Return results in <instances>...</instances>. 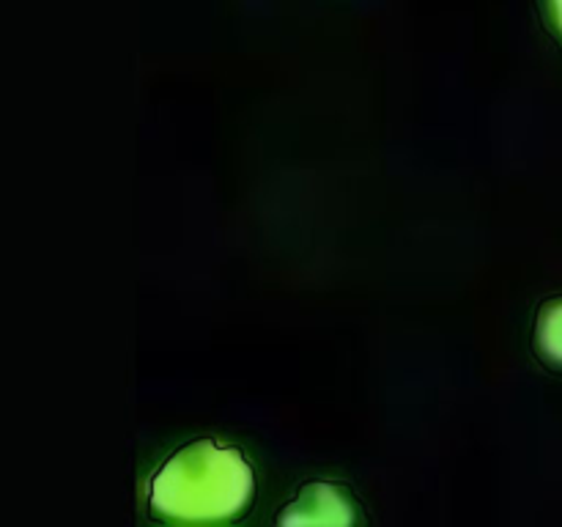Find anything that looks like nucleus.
Returning <instances> with one entry per match:
<instances>
[{"label": "nucleus", "mask_w": 562, "mask_h": 527, "mask_svg": "<svg viewBox=\"0 0 562 527\" xmlns=\"http://www.w3.org/2000/svg\"><path fill=\"white\" fill-rule=\"evenodd\" d=\"M549 5V20H552V25L558 27V33L562 36V0H547Z\"/></svg>", "instance_id": "20e7f679"}, {"label": "nucleus", "mask_w": 562, "mask_h": 527, "mask_svg": "<svg viewBox=\"0 0 562 527\" xmlns=\"http://www.w3.org/2000/svg\"><path fill=\"white\" fill-rule=\"evenodd\" d=\"M536 346L543 360L562 366V300L543 305L541 316H538Z\"/></svg>", "instance_id": "7ed1b4c3"}, {"label": "nucleus", "mask_w": 562, "mask_h": 527, "mask_svg": "<svg viewBox=\"0 0 562 527\" xmlns=\"http://www.w3.org/2000/svg\"><path fill=\"white\" fill-rule=\"evenodd\" d=\"M355 516V500L338 486L329 483H313L300 492V497L278 516L280 525H351Z\"/></svg>", "instance_id": "f03ea898"}, {"label": "nucleus", "mask_w": 562, "mask_h": 527, "mask_svg": "<svg viewBox=\"0 0 562 527\" xmlns=\"http://www.w3.org/2000/svg\"><path fill=\"white\" fill-rule=\"evenodd\" d=\"M252 472L234 448L198 439L181 448L151 481V514L179 525H217L247 511Z\"/></svg>", "instance_id": "f257e3e1"}]
</instances>
